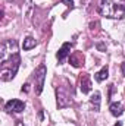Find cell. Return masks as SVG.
<instances>
[{
    "instance_id": "6da1fadb",
    "label": "cell",
    "mask_w": 125,
    "mask_h": 126,
    "mask_svg": "<svg viewBox=\"0 0 125 126\" xmlns=\"http://www.w3.org/2000/svg\"><path fill=\"white\" fill-rule=\"evenodd\" d=\"M99 10L104 18L122 19L125 16V0H102Z\"/></svg>"
},
{
    "instance_id": "7a4b0ae2",
    "label": "cell",
    "mask_w": 125,
    "mask_h": 126,
    "mask_svg": "<svg viewBox=\"0 0 125 126\" xmlns=\"http://www.w3.org/2000/svg\"><path fill=\"white\" fill-rule=\"evenodd\" d=\"M19 64H21V57H19V53L12 56V57H7V59H3L0 60V79L1 81H10L15 78L18 69H19Z\"/></svg>"
},
{
    "instance_id": "3957f363",
    "label": "cell",
    "mask_w": 125,
    "mask_h": 126,
    "mask_svg": "<svg viewBox=\"0 0 125 126\" xmlns=\"http://www.w3.org/2000/svg\"><path fill=\"white\" fill-rule=\"evenodd\" d=\"M56 94H58V106L59 107H68L71 103H72V90L69 91V87H58L56 90Z\"/></svg>"
},
{
    "instance_id": "277c9868",
    "label": "cell",
    "mask_w": 125,
    "mask_h": 126,
    "mask_svg": "<svg viewBox=\"0 0 125 126\" xmlns=\"http://www.w3.org/2000/svg\"><path fill=\"white\" fill-rule=\"evenodd\" d=\"M46 73H47V69H46L44 64H40L38 69H37L35 73H34V76H35V93H37V94H41V91H43Z\"/></svg>"
},
{
    "instance_id": "5b68a950",
    "label": "cell",
    "mask_w": 125,
    "mask_h": 126,
    "mask_svg": "<svg viewBox=\"0 0 125 126\" xmlns=\"http://www.w3.org/2000/svg\"><path fill=\"white\" fill-rule=\"evenodd\" d=\"M4 109H6L7 111H10V113H12V111H13V113H21V111H24L25 104H24V101H21V100H10V101L6 103Z\"/></svg>"
},
{
    "instance_id": "8992f818",
    "label": "cell",
    "mask_w": 125,
    "mask_h": 126,
    "mask_svg": "<svg viewBox=\"0 0 125 126\" xmlns=\"http://www.w3.org/2000/svg\"><path fill=\"white\" fill-rule=\"evenodd\" d=\"M80 88L83 94H87L91 91V79L88 76V73H83L80 76Z\"/></svg>"
},
{
    "instance_id": "52a82bcc",
    "label": "cell",
    "mask_w": 125,
    "mask_h": 126,
    "mask_svg": "<svg viewBox=\"0 0 125 126\" xmlns=\"http://www.w3.org/2000/svg\"><path fill=\"white\" fill-rule=\"evenodd\" d=\"M71 48H72V44L71 43H65L62 47L59 48V51H58V60L59 62H63L71 54Z\"/></svg>"
},
{
    "instance_id": "ba28073f",
    "label": "cell",
    "mask_w": 125,
    "mask_h": 126,
    "mask_svg": "<svg viewBox=\"0 0 125 126\" xmlns=\"http://www.w3.org/2000/svg\"><path fill=\"white\" fill-rule=\"evenodd\" d=\"M69 63H71L74 67H80L81 64H84V56H83V53H80V51L72 53V54L69 56Z\"/></svg>"
},
{
    "instance_id": "9c48e42d",
    "label": "cell",
    "mask_w": 125,
    "mask_h": 126,
    "mask_svg": "<svg viewBox=\"0 0 125 126\" xmlns=\"http://www.w3.org/2000/svg\"><path fill=\"white\" fill-rule=\"evenodd\" d=\"M107 76H109V69H107V66H103L102 70H99V72L94 75V78H96L97 82H102V81L107 79Z\"/></svg>"
},
{
    "instance_id": "30bf717a",
    "label": "cell",
    "mask_w": 125,
    "mask_h": 126,
    "mask_svg": "<svg viewBox=\"0 0 125 126\" xmlns=\"http://www.w3.org/2000/svg\"><path fill=\"white\" fill-rule=\"evenodd\" d=\"M110 113H112L115 117L121 116V114L124 113V107H122V104H121V103H112V104H110Z\"/></svg>"
},
{
    "instance_id": "8fae6325",
    "label": "cell",
    "mask_w": 125,
    "mask_h": 126,
    "mask_svg": "<svg viewBox=\"0 0 125 126\" xmlns=\"http://www.w3.org/2000/svg\"><path fill=\"white\" fill-rule=\"evenodd\" d=\"M90 103H91V106H93L94 111H99V110H100V93H99V91H96V93L91 95Z\"/></svg>"
},
{
    "instance_id": "7c38bea8",
    "label": "cell",
    "mask_w": 125,
    "mask_h": 126,
    "mask_svg": "<svg viewBox=\"0 0 125 126\" xmlns=\"http://www.w3.org/2000/svg\"><path fill=\"white\" fill-rule=\"evenodd\" d=\"M35 44H37V41L32 38V37H27L25 40H24V44H22V48L24 50H31L35 47Z\"/></svg>"
},
{
    "instance_id": "4fadbf2b",
    "label": "cell",
    "mask_w": 125,
    "mask_h": 126,
    "mask_svg": "<svg viewBox=\"0 0 125 126\" xmlns=\"http://www.w3.org/2000/svg\"><path fill=\"white\" fill-rule=\"evenodd\" d=\"M63 4H66V6H71L72 7V4H74V0H62Z\"/></svg>"
},
{
    "instance_id": "5bb4252c",
    "label": "cell",
    "mask_w": 125,
    "mask_h": 126,
    "mask_svg": "<svg viewBox=\"0 0 125 126\" xmlns=\"http://www.w3.org/2000/svg\"><path fill=\"white\" fill-rule=\"evenodd\" d=\"M28 87H30V85H28V84H25V85L22 87V93H24V91L27 93V91H28Z\"/></svg>"
},
{
    "instance_id": "9a60e30c",
    "label": "cell",
    "mask_w": 125,
    "mask_h": 126,
    "mask_svg": "<svg viewBox=\"0 0 125 126\" xmlns=\"http://www.w3.org/2000/svg\"><path fill=\"white\" fill-rule=\"evenodd\" d=\"M97 48H99V50H102V51H103V50H104V46H103V44H97Z\"/></svg>"
},
{
    "instance_id": "2e32d148",
    "label": "cell",
    "mask_w": 125,
    "mask_h": 126,
    "mask_svg": "<svg viewBox=\"0 0 125 126\" xmlns=\"http://www.w3.org/2000/svg\"><path fill=\"white\" fill-rule=\"evenodd\" d=\"M122 70H124V76H125V63L122 64Z\"/></svg>"
},
{
    "instance_id": "e0dca14e",
    "label": "cell",
    "mask_w": 125,
    "mask_h": 126,
    "mask_svg": "<svg viewBox=\"0 0 125 126\" xmlns=\"http://www.w3.org/2000/svg\"><path fill=\"white\" fill-rule=\"evenodd\" d=\"M115 126H122V123H121V122H118V123H116Z\"/></svg>"
},
{
    "instance_id": "ac0fdd59",
    "label": "cell",
    "mask_w": 125,
    "mask_h": 126,
    "mask_svg": "<svg viewBox=\"0 0 125 126\" xmlns=\"http://www.w3.org/2000/svg\"><path fill=\"white\" fill-rule=\"evenodd\" d=\"M9 1H10V0H9Z\"/></svg>"
}]
</instances>
